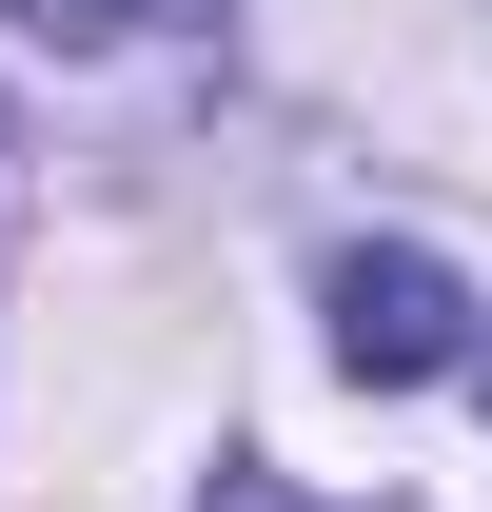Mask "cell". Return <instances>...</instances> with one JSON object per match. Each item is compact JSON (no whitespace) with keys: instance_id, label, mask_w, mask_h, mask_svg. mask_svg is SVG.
<instances>
[{"instance_id":"cell-3","label":"cell","mask_w":492,"mask_h":512,"mask_svg":"<svg viewBox=\"0 0 492 512\" xmlns=\"http://www.w3.org/2000/svg\"><path fill=\"white\" fill-rule=\"evenodd\" d=\"M217 512H256V493H217Z\"/></svg>"},{"instance_id":"cell-2","label":"cell","mask_w":492,"mask_h":512,"mask_svg":"<svg viewBox=\"0 0 492 512\" xmlns=\"http://www.w3.org/2000/svg\"><path fill=\"white\" fill-rule=\"evenodd\" d=\"M40 60H119V40H178V20H217V0H0Z\"/></svg>"},{"instance_id":"cell-1","label":"cell","mask_w":492,"mask_h":512,"mask_svg":"<svg viewBox=\"0 0 492 512\" xmlns=\"http://www.w3.org/2000/svg\"><path fill=\"white\" fill-rule=\"evenodd\" d=\"M453 335H473V296L433 256H335V375L414 394V375H453Z\"/></svg>"}]
</instances>
